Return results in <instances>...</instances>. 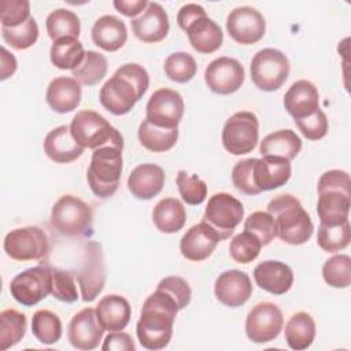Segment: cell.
<instances>
[{"instance_id":"obj_44","label":"cell","mask_w":351,"mask_h":351,"mask_svg":"<svg viewBox=\"0 0 351 351\" xmlns=\"http://www.w3.org/2000/svg\"><path fill=\"white\" fill-rule=\"evenodd\" d=\"M176 184L186 204L197 206L207 197V184L196 174H188L185 170H180L176 177Z\"/></svg>"},{"instance_id":"obj_45","label":"cell","mask_w":351,"mask_h":351,"mask_svg":"<svg viewBox=\"0 0 351 351\" xmlns=\"http://www.w3.org/2000/svg\"><path fill=\"white\" fill-rule=\"evenodd\" d=\"M3 40L15 49H27L38 38V26L33 16L16 27H1Z\"/></svg>"},{"instance_id":"obj_2","label":"cell","mask_w":351,"mask_h":351,"mask_svg":"<svg viewBox=\"0 0 351 351\" xmlns=\"http://www.w3.org/2000/svg\"><path fill=\"white\" fill-rule=\"evenodd\" d=\"M149 85L147 70L138 63H126L115 70L99 92L101 106L114 115L128 114Z\"/></svg>"},{"instance_id":"obj_21","label":"cell","mask_w":351,"mask_h":351,"mask_svg":"<svg viewBox=\"0 0 351 351\" xmlns=\"http://www.w3.org/2000/svg\"><path fill=\"white\" fill-rule=\"evenodd\" d=\"M284 107L293 121L314 114L319 108L317 86L307 80L293 82L284 95Z\"/></svg>"},{"instance_id":"obj_9","label":"cell","mask_w":351,"mask_h":351,"mask_svg":"<svg viewBox=\"0 0 351 351\" xmlns=\"http://www.w3.org/2000/svg\"><path fill=\"white\" fill-rule=\"evenodd\" d=\"M3 247L14 261H41L49 252V240L41 228L25 226L8 232Z\"/></svg>"},{"instance_id":"obj_37","label":"cell","mask_w":351,"mask_h":351,"mask_svg":"<svg viewBox=\"0 0 351 351\" xmlns=\"http://www.w3.org/2000/svg\"><path fill=\"white\" fill-rule=\"evenodd\" d=\"M48 36L52 41L64 37L78 38L81 32V23L77 14L66 8H58L52 11L45 21Z\"/></svg>"},{"instance_id":"obj_38","label":"cell","mask_w":351,"mask_h":351,"mask_svg":"<svg viewBox=\"0 0 351 351\" xmlns=\"http://www.w3.org/2000/svg\"><path fill=\"white\" fill-rule=\"evenodd\" d=\"M107 59L104 55L96 51H86L84 60L78 67H75L71 74L73 78L81 85L93 86L99 84L107 74Z\"/></svg>"},{"instance_id":"obj_53","label":"cell","mask_w":351,"mask_h":351,"mask_svg":"<svg viewBox=\"0 0 351 351\" xmlns=\"http://www.w3.org/2000/svg\"><path fill=\"white\" fill-rule=\"evenodd\" d=\"M103 351H134L136 346L133 343V339L130 337V335L118 330V332H110L106 339L104 343L101 346Z\"/></svg>"},{"instance_id":"obj_51","label":"cell","mask_w":351,"mask_h":351,"mask_svg":"<svg viewBox=\"0 0 351 351\" xmlns=\"http://www.w3.org/2000/svg\"><path fill=\"white\" fill-rule=\"evenodd\" d=\"M156 288L167 292L176 300L178 310L185 308L191 303V296H192L191 287L184 278L178 276H170V277L162 278Z\"/></svg>"},{"instance_id":"obj_43","label":"cell","mask_w":351,"mask_h":351,"mask_svg":"<svg viewBox=\"0 0 351 351\" xmlns=\"http://www.w3.org/2000/svg\"><path fill=\"white\" fill-rule=\"evenodd\" d=\"M261 248H262V244H261L259 239L255 234H252L251 232L244 230V232L236 234L230 240L229 254L234 262L247 265L258 258Z\"/></svg>"},{"instance_id":"obj_49","label":"cell","mask_w":351,"mask_h":351,"mask_svg":"<svg viewBox=\"0 0 351 351\" xmlns=\"http://www.w3.org/2000/svg\"><path fill=\"white\" fill-rule=\"evenodd\" d=\"M1 27H16L30 18V3L27 0H1Z\"/></svg>"},{"instance_id":"obj_13","label":"cell","mask_w":351,"mask_h":351,"mask_svg":"<svg viewBox=\"0 0 351 351\" xmlns=\"http://www.w3.org/2000/svg\"><path fill=\"white\" fill-rule=\"evenodd\" d=\"M184 108V99L177 90L160 88L151 95L145 107V118L155 126L174 129L182 119Z\"/></svg>"},{"instance_id":"obj_40","label":"cell","mask_w":351,"mask_h":351,"mask_svg":"<svg viewBox=\"0 0 351 351\" xmlns=\"http://www.w3.org/2000/svg\"><path fill=\"white\" fill-rule=\"evenodd\" d=\"M351 240V228L350 221H346L340 225H322L319 223L317 233V244L325 252H339L348 247Z\"/></svg>"},{"instance_id":"obj_15","label":"cell","mask_w":351,"mask_h":351,"mask_svg":"<svg viewBox=\"0 0 351 351\" xmlns=\"http://www.w3.org/2000/svg\"><path fill=\"white\" fill-rule=\"evenodd\" d=\"M244 67L234 59L221 56L208 63L204 70V81L208 89L217 95H230L237 92L244 82Z\"/></svg>"},{"instance_id":"obj_52","label":"cell","mask_w":351,"mask_h":351,"mask_svg":"<svg viewBox=\"0 0 351 351\" xmlns=\"http://www.w3.org/2000/svg\"><path fill=\"white\" fill-rule=\"evenodd\" d=\"M328 189H339L344 192H351V181H350V174L344 170H328L325 171L317 185V191H328Z\"/></svg>"},{"instance_id":"obj_12","label":"cell","mask_w":351,"mask_h":351,"mask_svg":"<svg viewBox=\"0 0 351 351\" xmlns=\"http://www.w3.org/2000/svg\"><path fill=\"white\" fill-rule=\"evenodd\" d=\"M284 325L280 307L271 302H262L252 307L245 319L247 337L258 344L274 340Z\"/></svg>"},{"instance_id":"obj_3","label":"cell","mask_w":351,"mask_h":351,"mask_svg":"<svg viewBox=\"0 0 351 351\" xmlns=\"http://www.w3.org/2000/svg\"><path fill=\"white\" fill-rule=\"evenodd\" d=\"M266 208L274 217L277 236L284 243L302 245L311 237L314 230L313 221L293 195H278L267 203Z\"/></svg>"},{"instance_id":"obj_23","label":"cell","mask_w":351,"mask_h":351,"mask_svg":"<svg viewBox=\"0 0 351 351\" xmlns=\"http://www.w3.org/2000/svg\"><path fill=\"white\" fill-rule=\"evenodd\" d=\"M165 171L159 165L143 163L136 166L128 177L130 193L140 200L155 197L165 186Z\"/></svg>"},{"instance_id":"obj_35","label":"cell","mask_w":351,"mask_h":351,"mask_svg":"<svg viewBox=\"0 0 351 351\" xmlns=\"http://www.w3.org/2000/svg\"><path fill=\"white\" fill-rule=\"evenodd\" d=\"M85 52L86 51L78 38L64 37L53 41L49 51V58L55 67L73 71L84 60Z\"/></svg>"},{"instance_id":"obj_20","label":"cell","mask_w":351,"mask_h":351,"mask_svg":"<svg viewBox=\"0 0 351 351\" xmlns=\"http://www.w3.org/2000/svg\"><path fill=\"white\" fill-rule=\"evenodd\" d=\"M130 25L134 36L148 44L165 40L170 29L169 15L156 1H149L144 12L138 18H133Z\"/></svg>"},{"instance_id":"obj_56","label":"cell","mask_w":351,"mask_h":351,"mask_svg":"<svg viewBox=\"0 0 351 351\" xmlns=\"http://www.w3.org/2000/svg\"><path fill=\"white\" fill-rule=\"evenodd\" d=\"M16 70V59L4 47H1V80H7Z\"/></svg>"},{"instance_id":"obj_7","label":"cell","mask_w":351,"mask_h":351,"mask_svg":"<svg viewBox=\"0 0 351 351\" xmlns=\"http://www.w3.org/2000/svg\"><path fill=\"white\" fill-rule=\"evenodd\" d=\"M289 69V60L280 49L263 48L251 60V80L261 90L274 92L287 81Z\"/></svg>"},{"instance_id":"obj_50","label":"cell","mask_w":351,"mask_h":351,"mask_svg":"<svg viewBox=\"0 0 351 351\" xmlns=\"http://www.w3.org/2000/svg\"><path fill=\"white\" fill-rule=\"evenodd\" d=\"M295 125L299 129V132L311 141L321 140L326 136L328 133V118L326 114L318 108L314 114L302 118V119H295Z\"/></svg>"},{"instance_id":"obj_19","label":"cell","mask_w":351,"mask_h":351,"mask_svg":"<svg viewBox=\"0 0 351 351\" xmlns=\"http://www.w3.org/2000/svg\"><path fill=\"white\" fill-rule=\"evenodd\" d=\"M221 241L219 234L206 222H199L189 228L180 241L181 255L192 262L207 259Z\"/></svg>"},{"instance_id":"obj_17","label":"cell","mask_w":351,"mask_h":351,"mask_svg":"<svg viewBox=\"0 0 351 351\" xmlns=\"http://www.w3.org/2000/svg\"><path fill=\"white\" fill-rule=\"evenodd\" d=\"M104 328L97 319L96 310L85 307L78 311L70 321L67 328V337L71 346L77 350H95L103 339Z\"/></svg>"},{"instance_id":"obj_34","label":"cell","mask_w":351,"mask_h":351,"mask_svg":"<svg viewBox=\"0 0 351 351\" xmlns=\"http://www.w3.org/2000/svg\"><path fill=\"white\" fill-rule=\"evenodd\" d=\"M140 144L151 152H166L171 149L178 140V128L165 129L155 126L147 118L140 123L137 132Z\"/></svg>"},{"instance_id":"obj_47","label":"cell","mask_w":351,"mask_h":351,"mask_svg":"<svg viewBox=\"0 0 351 351\" xmlns=\"http://www.w3.org/2000/svg\"><path fill=\"white\" fill-rule=\"evenodd\" d=\"M256 158H248L239 160L232 169V182L237 191L244 195L255 196L261 193L254 180V165Z\"/></svg>"},{"instance_id":"obj_55","label":"cell","mask_w":351,"mask_h":351,"mask_svg":"<svg viewBox=\"0 0 351 351\" xmlns=\"http://www.w3.org/2000/svg\"><path fill=\"white\" fill-rule=\"evenodd\" d=\"M112 4L121 14L133 19L140 12H144V10L148 5V1L147 0H115Z\"/></svg>"},{"instance_id":"obj_25","label":"cell","mask_w":351,"mask_h":351,"mask_svg":"<svg viewBox=\"0 0 351 351\" xmlns=\"http://www.w3.org/2000/svg\"><path fill=\"white\" fill-rule=\"evenodd\" d=\"M81 147L73 137L70 126L62 125L52 129L44 138V152L55 163H70L84 154Z\"/></svg>"},{"instance_id":"obj_28","label":"cell","mask_w":351,"mask_h":351,"mask_svg":"<svg viewBox=\"0 0 351 351\" xmlns=\"http://www.w3.org/2000/svg\"><path fill=\"white\" fill-rule=\"evenodd\" d=\"M96 315L104 330L118 332L130 322L132 308L129 302L121 295L103 296L96 306Z\"/></svg>"},{"instance_id":"obj_33","label":"cell","mask_w":351,"mask_h":351,"mask_svg":"<svg viewBox=\"0 0 351 351\" xmlns=\"http://www.w3.org/2000/svg\"><path fill=\"white\" fill-rule=\"evenodd\" d=\"M284 335L289 348L296 351L308 348L315 339L314 318L304 311L293 314L285 325Z\"/></svg>"},{"instance_id":"obj_6","label":"cell","mask_w":351,"mask_h":351,"mask_svg":"<svg viewBox=\"0 0 351 351\" xmlns=\"http://www.w3.org/2000/svg\"><path fill=\"white\" fill-rule=\"evenodd\" d=\"M93 213L88 203L74 195L60 196L51 211V226L67 237H81L90 233Z\"/></svg>"},{"instance_id":"obj_1","label":"cell","mask_w":351,"mask_h":351,"mask_svg":"<svg viewBox=\"0 0 351 351\" xmlns=\"http://www.w3.org/2000/svg\"><path fill=\"white\" fill-rule=\"evenodd\" d=\"M178 311L176 300L167 292L156 288L145 299L136 325L140 344L152 351L165 348L171 340L173 325Z\"/></svg>"},{"instance_id":"obj_29","label":"cell","mask_w":351,"mask_h":351,"mask_svg":"<svg viewBox=\"0 0 351 351\" xmlns=\"http://www.w3.org/2000/svg\"><path fill=\"white\" fill-rule=\"evenodd\" d=\"M92 41L107 52L121 49L128 40V29L123 21L114 15L100 16L92 26Z\"/></svg>"},{"instance_id":"obj_16","label":"cell","mask_w":351,"mask_h":351,"mask_svg":"<svg viewBox=\"0 0 351 351\" xmlns=\"http://www.w3.org/2000/svg\"><path fill=\"white\" fill-rule=\"evenodd\" d=\"M226 30L236 43L251 45L265 36L266 22L258 10L250 5L236 7L226 18Z\"/></svg>"},{"instance_id":"obj_8","label":"cell","mask_w":351,"mask_h":351,"mask_svg":"<svg viewBox=\"0 0 351 351\" xmlns=\"http://www.w3.org/2000/svg\"><path fill=\"white\" fill-rule=\"evenodd\" d=\"M259 138V121L251 111L233 114L223 125L222 145L232 155L250 154Z\"/></svg>"},{"instance_id":"obj_48","label":"cell","mask_w":351,"mask_h":351,"mask_svg":"<svg viewBox=\"0 0 351 351\" xmlns=\"http://www.w3.org/2000/svg\"><path fill=\"white\" fill-rule=\"evenodd\" d=\"M52 292L51 295L64 303H74L78 299L77 284L70 271L52 267Z\"/></svg>"},{"instance_id":"obj_41","label":"cell","mask_w":351,"mask_h":351,"mask_svg":"<svg viewBox=\"0 0 351 351\" xmlns=\"http://www.w3.org/2000/svg\"><path fill=\"white\" fill-rule=\"evenodd\" d=\"M163 70L169 80L178 84H185L196 75L197 64L195 58L188 52H174L166 58Z\"/></svg>"},{"instance_id":"obj_27","label":"cell","mask_w":351,"mask_h":351,"mask_svg":"<svg viewBox=\"0 0 351 351\" xmlns=\"http://www.w3.org/2000/svg\"><path fill=\"white\" fill-rule=\"evenodd\" d=\"M351 208V192L328 189L318 192L317 214L322 225L333 226L348 221Z\"/></svg>"},{"instance_id":"obj_14","label":"cell","mask_w":351,"mask_h":351,"mask_svg":"<svg viewBox=\"0 0 351 351\" xmlns=\"http://www.w3.org/2000/svg\"><path fill=\"white\" fill-rule=\"evenodd\" d=\"M77 281L84 302H93L104 288L106 266L101 245L89 241L85 245V255L81 269L77 273Z\"/></svg>"},{"instance_id":"obj_24","label":"cell","mask_w":351,"mask_h":351,"mask_svg":"<svg viewBox=\"0 0 351 351\" xmlns=\"http://www.w3.org/2000/svg\"><path fill=\"white\" fill-rule=\"evenodd\" d=\"M291 160L281 156H262L254 165V180L261 192L285 185L291 178Z\"/></svg>"},{"instance_id":"obj_42","label":"cell","mask_w":351,"mask_h":351,"mask_svg":"<svg viewBox=\"0 0 351 351\" xmlns=\"http://www.w3.org/2000/svg\"><path fill=\"white\" fill-rule=\"evenodd\" d=\"M322 277L329 287L348 288L351 284V258L346 254H337L325 261Z\"/></svg>"},{"instance_id":"obj_10","label":"cell","mask_w":351,"mask_h":351,"mask_svg":"<svg viewBox=\"0 0 351 351\" xmlns=\"http://www.w3.org/2000/svg\"><path fill=\"white\" fill-rule=\"evenodd\" d=\"M11 296L23 306H34L52 292L51 266L40 265L16 274L10 282Z\"/></svg>"},{"instance_id":"obj_54","label":"cell","mask_w":351,"mask_h":351,"mask_svg":"<svg viewBox=\"0 0 351 351\" xmlns=\"http://www.w3.org/2000/svg\"><path fill=\"white\" fill-rule=\"evenodd\" d=\"M206 15H207L206 10L202 5L195 4V3H189V4H185L180 8V11L177 14V23L185 32L189 25H192L196 19H199L202 16H206Z\"/></svg>"},{"instance_id":"obj_46","label":"cell","mask_w":351,"mask_h":351,"mask_svg":"<svg viewBox=\"0 0 351 351\" xmlns=\"http://www.w3.org/2000/svg\"><path fill=\"white\" fill-rule=\"evenodd\" d=\"M244 230L255 234L259 239L262 247L267 245L277 236L276 219L267 211H255L245 219Z\"/></svg>"},{"instance_id":"obj_18","label":"cell","mask_w":351,"mask_h":351,"mask_svg":"<svg viewBox=\"0 0 351 351\" xmlns=\"http://www.w3.org/2000/svg\"><path fill=\"white\" fill-rule=\"evenodd\" d=\"M214 293L219 303L228 307H240L252 295L251 278L241 270H226L217 277Z\"/></svg>"},{"instance_id":"obj_5","label":"cell","mask_w":351,"mask_h":351,"mask_svg":"<svg viewBox=\"0 0 351 351\" xmlns=\"http://www.w3.org/2000/svg\"><path fill=\"white\" fill-rule=\"evenodd\" d=\"M70 132L74 140L84 148L96 149L104 145H114L123 149L122 134L103 115L93 110L78 111L70 123Z\"/></svg>"},{"instance_id":"obj_36","label":"cell","mask_w":351,"mask_h":351,"mask_svg":"<svg viewBox=\"0 0 351 351\" xmlns=\"http://www.w3.org/2000/svg\"><path fill=\"white\" fill-rule=\"evenodd\" d=\"M26 315L18 310L7 308L0 313V350L5 351L18 344L26 333Z\"/></svg>"},{"instance_id":"obj_39","label":"cell","mask_w":351,"mask_h":351,"mask_svg":"<svg viewBox=\"0 0 351 351\" xmlns=\"http://www.w3.org/2000/svg\"><path fill=\"white\" fill-rule=\"evenodd\" d=\"M32 332L43 344H53L62 337L60 318L51 310H37L32 318Z\"/></svg>"},{"instance_id":"obj_32","label":"cell","mask_w":351,"mask_h":351,"mask_svg":"<svg viewBox=\"0 0 351 351\" xmlns=\"http://www.w3.org/2000/svg\"><path fill=\"white\" fill-rule=\"evenodd\" d=\"M300 149L302 140L291 129H281L267 134L259 145L262 156H281L288 160L295 159Z\"/></svg>"},{"instance_id":"obj_22","label":"cell","mask_w":351,"mask_h":351,"mask_svg":"<svg viewBox=\"0 0 351 351\" xmlns=\"http://www.w3.org/2000/svg\"><path fill=\"white\" fill-rule=\"evenodd\" d=\"M254 280L261 289L278 296L291 289L293 284V271L284 262L263 261L254 269Z\"/></svg>"},{"instance_id":"obj_31","label":"cell","mask_w":351,"mask_h":351,"mask_svg":"<svg viewBox=\"0 0 351 351\" xmlns=\"http://www.w3.org/2000/svg\"><path fill=\"white\" fill-rule=\"evenodd\" d=\"M186 221L184 204L176 197H165L159 200L152 210V222L162 233H177Z\"/></svg>"},{"instance_id":"obj_26","label":"cell","mask_w":351,"mask_h":351,"mask_svg":"<svg viewBox=\"0 0 351 351\" xmlns=\"http://www.w3.org/2000/svg\"><path fill=\"white\" fill-rule=\"evenodd\" d=\"M81 84L73 77H56L53 78L45 93L48 106L59 114L74 111L81 103Z\"/></svg>"},{"instance_id":"obj_30","label":"cell","mask_w":351,"mask_h":351,"mask_svg":"<svg viewBox=\"0 0 351 351\" xmlns=\"http://www.w3.org/2000/svg\"><path fill=\"white\" fill-rule=\"evenodd\" d=\"M185 33L188 34L192 48L199 53H213L219 49L223 43V33L219 25L207 15L189 25Z\"/></svg>"},{"instance_id":"obj_4","label":"cell","mask_w":351,"mask_h":351,"mask_svg":"<svg viewBox=\"0 0 351 351\" xmlns=\"http://www.w3.org/2000/svg\"><path fill=\"white\" fill-rule=\"evenodd\" d=\"M122 173V149L114 145H104L93 149L86 171L90 191L100 199L111 197L118 186Z\"/></svg>"},{"instance_id":"obj_11","label":"cell","mask_w":351,"mask_h":351,"mask_svg":"<svg viewBox=\"0 0 351 351\" xmlns=\"http://www.w3.org/2000/svg\"><path fill=\"white\" fill-rule=\"evenodd\" d=\"M244 217V207L239 199L226 192H219L208 199L203 222L208 223L221 237L226 240Z\"/></svg>"}]
</instances>
